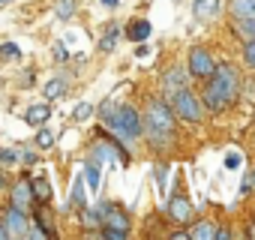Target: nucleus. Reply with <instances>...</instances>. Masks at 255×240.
I'll list each match as a JSON object with an SVG mask.
<instances>
[{"mask_svg": "<svg viewBox=\"0 0 255 240\" xmlns=\"http://www.w3.org/2000/svg\"><path fill=\"white\" fill-rule=\"evenodd\" d=\"M204 81H207V87H204V96L201 99H204V105L210 111H222L225 105H231V99L240 90V75H237V69L231 63L216 66Z\"/></svg>", "mask_w": 255, "mask_h": 240, "instance_id": "obj_1", "label": "nucleus"}, {"mask_svg": "<svg viewBox=\"0 0 255 240\" xmlns=\"http://www.w3.org/2000/svg\"><path fill=\"white\" fill-rule=\"evenodd\" d=\"M99 114L105 117V123L120 135V138H126V141H132V138H138L144 129H141V114L132 108V105H114V102H102V108H99Z\"/></svg>", "mask_w": 255, "mask_h": 240, "instance_id": "obj_2", "label": "nucleus"}, {"mask_svg": "<svg viewBox=\"0 0 255 240\" xmlns=\"http://www.w3.org/2000/svg\"><path fill=\"white\" fill-rule=\"evenodd\" d=\"M141 129L147 132V138H150L156 147H165V144L171 141V132H174V114H171V108H168L165 102L153 99V102L147 105L144 120H141Z\"/></svg>", "mask_w": 255, "mask_h": 240, "instance_id": "obj_3", "label": "nucleus"}, {"mask_svg": "<svg viewBox=\"0 0 255 240\" xmlns=\"http://www.w3.org/2000/svg\"><path fill=\"white\" fill-rule=\"evenodd\" d=\"M171 96H174V114L180 120H186V123H198V120H201V99L189 87H180Z\"/></svg>", "mask_w": 255, "mask_h": 240, "instance_id": "obj_4", "label": "nucleus"}, {"mask_svg": "<svg viewBox=\"0 0 255 240\" xmlns=\"http://www.w3.org/2000/svg\"><path fill=\"white\" fill-rule=\"evenodd\" d=\"M216 69V60L210 57V51H204V48H192L189 51V75L192 78H207L210 72Z\"/></svg>", "mask_w": 255, "mask_h": 240, "instance_id": "obj_5", "label": "nucleus"}, {"mask_svg": "<svg viewBox=\"0 0 255 240\" xmlns=\"http://www.w3.org/2000/svg\"><path fill=\"white\" fill-rule=\"evenodd\" d=\"M3 225H6V231H9V237L15 234H24L27 231V219H24V210H18V207H9L6 210V216H3Z\"/></svg>", "mask_w": 255, "mask_h": 240, "instance_id": "obj_6", "label": "nucleus"}, {"mask_svg": "<svg viewBox=\"0 0 255 240\" xmlns=\"http://www.w3.org/2000/svg\"><path fill=\"white\" fill-rule=\"evenodd\" d=\"M48 117H51V108H48V105H33V108L24 111V123L42 126V123H48Z\"/></svg>", "mask_w": 255, "mask_h": 240, "instance_id": "obj_7", "label": "nucleus"}, {"mask_svg": "<svg viewBox=\"0 0 255 240\" xmlns=\"http://www.w3.org/2000/svg\"><path fill=\"white\" fill-rule=\"evenodd\" d=\"M168 213H171L177 222H189L192 207H189V201H186V198H171V201H168Z\"/></svg>", "mask_w": 255, "mask_h": 240, "instance_id": "obj_8", "label": "nucleus"}, {"mask_svg": "<svg viewBox=\"0 0 255 240\" xmlns=\"http://www.w3.org/2000/svg\"><path fill=\"white\" fill-rule=\"evenodd\" d=\"M234 18H255V0H231Z\"/></svg>", "mask_w": 255, "mask_h": 240, "instance_id": "obj_9", "label": "nucleus"}, {"mask_svg": "<svg viewBox=\"0 0 255 240\" xmlns=\"http://www.w3.org/2000/svg\"><path fill=\"white\" fill-rule=\"evenodd\" d=\"M30 183H15V189H12V207H18V210H24L27 204H30Z\"/></svg>", "mask_w": 255, "mask_h": 240, "instance_id": "obj_10", "label": "nucleus"}, {"mask_svg": "<svg viewBox=\"0 0 255 240\" xmlns=\"http://www.w3.org/2000/svg\"><path fill=\"white\" fill-rule=\"evenodd\" d=\"M150 21H132L129 24V30H126V36H129V39H135V42H141V39H147L150 36Z\"/></svg>", "mask_w": 255, "mask_h": 240, "instance_id": "obj_11", "label": "nucleus"}, {"mask_svg": "<svg viewBox=\"0 0 255 240\" xmlns=\"http://www.w3.org/2000/svg\"><path fill=\"white\" fill-rule=\"evenodd\" d=\"M189 237H195V240H213V237H216V228H213L210 222H198V225L189 231Z\"/></svg>", "mask_w": 255, "mask_h": 240, "instance_id": "obj_12", "label": "nucleus"}, {"mask_svg": "<svg viewBox=\"0 0 255 240\" xmlns=\"http://www.w3.org/2000/svg\"><path fill=\"white\" fill-rule=\"evenodd\" d=\"M102 168L96 165V162H87L84 165V177H87V183H90V189H99V183H102V174H99Z\"/></svg>", "mask_w": 255, "mask_h": 240, "instance_id": "obj_13", "label": "nucleus"}, {"mask_svg": "<svg viewBox=\"0 0 255 240\" xmlns=\"http://www.w3.org/2000/svg\"><path fill=\"white\" fill-rule=\"evenodd\" d=\"M234 30L246 39H255V18H234Z\"/></svg>", "mask_w": 255, "mask_h": 240, "instance_id": "obj_14", "label": "nucleus"}, {"mask_svg": "<svg viewBox=\"0 0 255 240\" xmlns=\"http://www.w3.org/2000/svg\"><path fill=\"white\" fill-rule=\"evenodd\" d=\"M66 93V81L63 78H51L48 84H45V96L48 99H57V96H63Z\"/></svg>", "mask_w": 255, "mask_h": 240, "instance_id": "obj_15", "label": "nucleus"}, {"mask_svg": "<svg viewBox=\"0 0 255 240\" xmlns=\"http://www.w3.org/2000/svg\"><path fill=\"white\" fill-rule=\"evenodd\" d=\"M30 192H33L39 201H48V198H51V186H48V180H42V177L30 183Z\"/></svg>", "mask_w": 255, "mask_h": 240, "instance_id": "obj_16", "label": "nucleus"}, {"mask_svg": "<svg viewBox=\"0 0 255 240\" xmlns=\"http://www.w3.org/2000/svg\"><path fill=\"white\" fill-rule=\"evenodd\" d=\"M183 81H186V75H183L180 69H171V72H168V78H165V87H168V93L180 90V87H183Z\"/></svg>", "mask_w": 255, "mask_h": 240, "instance_id": "obj_17", "label": "nucleus"}, {"mask_svg": "<svg viewBox=\"0 0 255 240\" xmlns=\"http://www.w3.org/2000/svg\"><path fill=\"white\" fill-rule=\"evenodd\" d=\"M0 57H3V60H18L21 57V48L15 42H3V45H0Z\"/></svg>", "mask_w": 255, "mask_h": 240, "instance_id": "obj_18", "label": "nucleus"}, {"mask_svg": "<svg viewBox=\"0 0 255 240\" xmlns=\"http://www.w3.org/2000/svg\"><path fill=\"white\" fill-rule=\"evenodd\" d=\"M51 144H54V132H48V129H39V132H36V147L48 150Z\"/></svg>", "mask_w": 255, "mask_h": 240, "instance_id": "obj_19", "label": "nucleus"}, {"mask_svg": "<svg viewBox=\"0 0 255 240\" xmlns=\"http://www.w3.org/2000/svg\"><path fill=\"white\" fill-rule=\"evenodd\" d=\"M243 60L255 69V39H246V45H243Z\"/></svg>", "mask_w": 255, "mask_h": 240, "instance_id": "obj_20", "label": "nucleus"}, {"mask_svg": "<svg viewBox=\"0 0 255 240\" xmlns=\"http://www.w3.org/2000/svg\"><path fill=\"white\" fill-rule=\"evenodd\" d=\"M75 12V0H60V6H57V15L60 18H69Z\"/></svg>", "mask_w": 255, "mask_h": 240, "instance_id": "obj_21", "label": "nucleus"}, {"mask_svg": "<svg viewBox=\"0 0 255 240\" xmlns=\"http://www.w3.org/2000/svg\"><path fill=\"white\" fill-rule=\"evenodd\" d=\"M90 114H93V105H90V102H81V105L75 108V114H72V117H75V120H87Z\"/></svg>", "mask_w": 255, "mask_h": 240, "instance_id": "obj_22", "label": "nucleus"}, {"mask_svg": "<svg viewBox=\"0 0 255 240\" xmlns=\"http://www.w3.org/2000/svg\"><path fill=\"white\" fill-rule=\"evenodd\" d=\"M114 42H117V27H114V30H111V33L99 42V48H102V51H111V48H114Z\"/></svg>", "mask_w": 255, "mask_h": 240, "instance_id": "obj_23", "label": "nucleus"}, {"mask_svg": "<svg viewBox=\"0 0 255 240\" xmlns=\"http://www.w3.org/2000/svg\"><path fill=\"white\" fill-rule=\"evenodd\" d=\"M72 201H75V204H84V186H81V177H78L75 186H72Z\"/></svg>", "mask_w": 255, "mask_h": 240, "instance_id": "obj_24", "label": "nucleus"}, {"mask_svg": "<svg viewBox=\"0 0 255 240\" xmlns=\"http://www.w3.org/2000/svg\"><path fill=\"white\" fill-rule=\"evenodd\" d=\"M102 234H105L108 240H123V237H126V231H120V228H108V225H105V231H102Z\"/></svg>", "mask_w": 255, "mask_h": 240, "instance_id": "obj_25", "label": "nucleus"}, {"mask_svg": "<svg viewBox=\"0 0 255 240\" xmlns=\"http://www.w3.org/2000/svg\"><path fill=\"white\" fill-rule=\"evenodd\" d=\"M66 57H69L66 45H63V42H57V45H54V60H66Z\"/></svg>", "mask_w": 255, "mask_h": 240, "instance_id": "obj_26", "label": "nucleus"}, {"mask_svg": "<svg viewBox=\"0 0 255 240\" xmlns=\"http://www.w3.org/2000/svg\"><path fill=\"white\" fill-rule=\"evenodd\" d=\"M84 222H87V225H99V222H102V216H99V213H93V210H84Z\"/></svg>", "mask_w": 255, "mask_h": 240, "instance_id": "obj_27", "label": "nucleus"}, {"mask_svg": "<svg viewBox=\"0 0 255 240\" xmlns=\"http://www.w3.org/2000/svg\"><path fill=\"white\" fill-rule=\"evenodd\" d=\"M210 3H213V0H195V15H204L210 9Z\"/></svg>", "mask_w": 255, "mask_h": 240, "instance_id": "obj_28", "label": "nucleus"}, {"mask_svg": "<svg viewBox=\"0 0 255 240\" xmlns=\"http://www.w3.org/2000/svg\"><path fill=\"white\" fill-rule=\"evenodd\" d=\"M15 159H18L15 150H0V162H15Z\"/></svg>", "mask_w": 255, "mask_h": 240, "instance_id": "obj_29", "label": "nucleus"}, {"mask_svg": "<svg viewBox=\"0 0 255 240\" xmlns=\"http://www.w3.org/2000/svg\"><path fill=\"white\" fill-rule=\"evenodd\" d=\"M225 165H228V168H237V165H240V153H228V156H225Z\"/></svg>", "mask_w": 255, "mask_h": 240, "instance_id": "obj_30", "label": "nucleus"}, {"mask_svg": "<svg viewBox=\"0 0 255 240\" xmlns=\"http://www.w3.org/2000/svg\"><path fill=\"white\" fill-rule=\"evenodd\" d=\"M156 180H159V189H165V168L162 165L156 168Z\"/></svg>", "mask_w": 255, "mask_h": 240, "instance_id": "obj_31", "label": "nucleus"}, {"mask_svg": "<svg viewBox=\"0 0 255 240\" xmlns=\"http://www.w3.org/2000/svg\"><path fill=\"white\" fill-rule=\"evenodd\" d=\"M3 237H9V231H6V225H0V240Z\"/></svg>", "mask_w": 255, "mask_h": 240, "instance_id": "obj_32", "label": "nucleus"}, {"mask_svg": "<svg viewBox=\"0 0 255 240\" xmlns=\"http://www.w3.org/2000/svg\"><path fill=\"white\" fill-rule=\"evenodd\" d=\"M102 3H105V6H117V0H102Z\"/></svg>", "mask_w": 255, "mask_h": 240, "instance_id": "obj_33", "label": "nucleus"}, {"mask_svg": "<svg viewBox=\"0 0 255 240\" xmlns=\"http://www.w3.org/2000/svg\"><path fill=\"white\" fill-rule=\"evenodd\" d=\"M0 3H6V0H0Z\"/></svg>", "mask_w": 255, "mask_h": 240, "instance_id": "obj_34", "label": "nucleus"}]
</instances>
